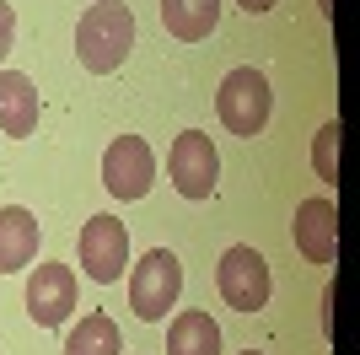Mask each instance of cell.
Wrapping results in <instances>:
<instances>
[{"mask_svg": "<svg viewBox=\"0 0 360 355\" xmlns=\"http://www.w3.org/2000/svg\"><path fill=\"white\" fill-rule=\"evenodd\" d=\"M290 242L307 264H323L328 269L339 259V210L328 199H301L296 205V226H290Z\"/></svg>", "mask_w": 360, "mask_h": 355, "instance_id": "ba28073f", "label": "cell"}, {"mask_svg": "<svg viewBox=\"0 0 360 355\" xmlns=\"http://www.w3.org/2000/svg\"><path fill=\"white\" fill-rule=\"evenodd\" d=\"M38 113H44V97L22 70H0V135L11 140H27L38 130Z\"/></svg>", "mask_w": 360, "mask_h": 355, "instance_id": "30bf717a", "label": "cell"}, {"mask_svg": "<svg viewBox=\"0 0 360 355\" xmlns=\"http://www.w3.org/2000/svg\"><path fill=\"white\" fill-rule=\"evenodd\" d=\"M215 113H221V124L231 135H242V140L264 135V124H269V113H274V92H269V81H264V70L237 65V70L221 81V92H215Z\"/></svg>", "mask_w": 360, "mask_h": 355, "instance_id": "7a4b0ae2", "label": "cell"}, {"mask_svg": "<svg viewBox=\"0 0 360 355\" xmlns=\"http://www.w3.org/2000/svg\"><path fill=\"white\" fill-rule=\"evenodd\" d=\"M167 355H221V323L210 312H178L167 328Z\"/></svg>", "mask_w": 360, "mask_h": 355, "instance_id": "4fadbf2b", "label": "cell"}, {"mask_svg": "<svg viewBox=\"0 0 360 355\" xmlns=\"http://www.w3.org/2000/svg\"><path fill=\"white\" fill-rule=\"evenodd\" d=\"M167 178L183 199H210L215 183H221V151H215L210 135L199 130H183L167 151Z\"/></svg>", "mask_w": 360, "mask_h": 355, "instance_id": "5b68a950", "label": "cell"}, {"mask_svg": "<svg viewBox=\"0 0 360 355\" xmlns=\"http://www.w3.org/2000/svg\"><path fill=\"white\" fill-rule=\"evenodd\" d=\"M339 140H345L339 118H333V124H323V130H317V140H312V167H317V178H323V183H339Z\"/></svg>", "mask_w": 360, "mask_h": 355, "instance_id": "9a60e30c", "label": "cell"}, {"mask_svg": "<svg viewBox=\"0 0 360 355\" xmlns=\"http://www.w3.org/2000/svg\"><path fill=\"white\" fill-rule=\"evenodd\" d=\"M124 264H129V226L119 216H91L81 226V269L97 285H113L124 280Z\"/></svg>", "mask_w": 360, "mask_h": 355, "instance_id": "8992f818", "label": "cell"}, {"mask_svg": "<svg viewBox=\"0 0 360 355\" xmlns=\"http://www.w3.org/2000/svg\"><path fill=\"white\" fill-rule=\"evenodd\" d=\"M215 285H221L226 307H237V312H264V307H269V291H274L264 253L248 248V242H237V248L221 253V264H215Z\"/></svg>", "mask_w": 360, "mask_h": 355, "instance_id": "277c9868", "label": "cell"}, {"mask_svg": "<svg viewBox=\"0 0 360 355\" xmlns=\"http://www.w3.org/2000/svg\"><path fill=\"white\" fill-rule=\"evenodd\" d=\"M11 44H16V11L0 0V59L11 54Z\"/></svg>", "mask_w": 360, "mask_h": 355, "instance_id": "2e32d148", "label": "cell"}, {"mask_svg": "<svg viewBox=\"0 0 360 355\" xmlns=\"http://www.w3.org/2000/svg\"><path fill=\"white\" fill-rule=\"evenodd\" d=\"M27 312L38 328H60L75 312V269L70 264H38L27 280Z\"/></svg>", "mask_w": 360, "mask_h": 355, "instance_id": "9c48e42d", "label": "cell"}, {"mask_svg": "<svg viewBox=\"0 0 360 355\" xmlns=\"http://www.w3.org/2000/svg\"><path fill=\"white\" fill-rule=\"evenodd\" d=\"M103 183L113 199H146L150 183H156V156L140 135H119L113 146L103 151Z\"/></svg>", "mask_w": 360, "mask_h": 355, "instance_id": "52a82bcc", "label": "cell"}, {"mask_svg": "<svg viewBox=\"0 0 360 355\" xmlns=\"http://www.w3.org/2000/svg\"><path fill=\"white\" fill-rule=\"evenodd\" d=\"M237 6H242V11H248V16H258V11H269L274 0H237Z\"/></svg>", "mask_w": 360, "mask_h": 355, "instance_id": "e0dca14e", "label": "cell"}, {"mask_svg": "<svg viewBox=\"0 0 360 355\" xmlns=\"http://www.w3.org/2000/svg\"><path fill=\"white\" fill-rule=\"evenodd\" d=\"M119 350H124V340H119V323L108 312H86L65 334V355H119Z\"/></svg>", "mask_w": 360, "mask_h": 355, "instance_id": "5bb4252c", "label": "cell"}, {"mask_svg": "<svg viewBox=\"0 0 360 355\" xmlns=\"http://www.w3.org/2000/svg\"><path fill=\"white\" fill-rule=\"evenodd\" d=\"M135 49V11L119 6V0H103V6H91L81 16V27H75V54L86 65L91 75H113L129 59Z\"/></svg>", "mask_w": 360, "mask_h": 355, "instance_id": "6da1fadb", "label": "cell"}, {"mask_svg": "<svg viewBox=\"0 0 360 355\" xmlns=\"http://www.w3.org/2000/svg\"><path fill=\"white\" fill-rule=\"evenodd\" d=\"M242 355H264V350H242Z\"/></svg>", "mask_w": 360, "mask_h": 355, "instance_id": "ac0fdd59", "label": "cell"}, {"mask_svg": "<svg viewBox=\"0 0 360 355\" xmlns=\"http://www.w3.org/2000/svg\"><path fill=\"white\" fill-rule=\"evenodd\" d=\"M215 22H221V0H162V27L172 32L178 44L210 38Z\"/></svg>", "mask_w": 360, "mask_h": 355, "instance_id": "7c38bea8", "label": "cell"}, {"mask_svg": "<svg viewBox=\"0 0 360 355\" xmlns=\"http://www.w3.org/2000/svg\"><path fill=\"white\" fill-rule=\"evenodd\" d=\"M178 291H183V264H178L172 248H150L129 269V307L146 323H162L167 307H178Z\"/></svg>", "mask_w": 360, "mask_h": 355, "instance_id": "3957f363", "label": "cell"}, {"mask_svg": "<svg viewBox=\"0 0 360 355\" xmlns=\"http://www.w3.org/2000/svg\"><path fill=\"white\" fill-rule=\"evenodd\" d=\"M38 259V216L22 205L0 210V275H16Z\"/></svg>", "mask_w": 360, "mask_h": 355, "instance_id": "8fae6325", "label": "cell"}]
</instances>
